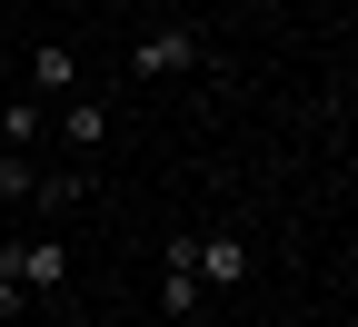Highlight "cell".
Returning <instances> with one entry per match:
<instances>
[{
	"mask_svg": "<svg viewBox=\"0 0 358 327\" xmlns=\"http://www.w3.org/2000/svg\"><path fill=\"white\" fill-rule=\"evenodd\" d=\"M60 139H70V149H100V139H110V109L100 100H60Z\"/></svg>",
	"mask_w": 358,
	"mask_h": 327,
	"instance_id": "5",
	"label": "cell"
},
{
	"mask_svg": "<svg viewBox=\"0 0 358 327\" xmlns=\"http://www.w3.org/2000/svg\"><path fill=\"white\" fill-rule=\"evenodd\" d=\"M0 199H40V169H30V149H0Z\"/></svg>",
	"mask_w": 358,
	"mask_h": 327,
	"instance_id": "7",
	"label": "cell"
},
{
	"mask_svg": "<svg viewBox=\"0 0 358 327\" xmlns=\"http://www.w3.org/2000/svg\"><path fill=\"white\" fill-rule=\"evenodd\" d=\"M199 60H209V40H199L189 20H169V30H150L140 50H129V70H140V79H179V70H199Z\"/></svg>",
	"mask_w": 358,
	"mask_h": 327,
	"instance_id": "1",
	"label": "cell"
},
{
	"mask_svg": "<svg viewBox=\"0 0 358 327\" xmlns=\"http://www.w3.org/2000/svg\"><path fill=\"white\" fill-rule=\"evenodd\" d=\"M10 268H20V288H30V298H60V288H70V258H60V248H20Z\"/></svg>",
	"mask_w": 358,
	"mask_h": 327,
	"instance_id": "4",
	"label": "cell"
},
{
	"mask_svg": "<svg viewBox=\"0 0 358 327\" xmlns=\"http://www.w3.org/2000/svg\"><path fill=\"white\" fill-rule=\"evenodd\" d=\"M30 139H40V100H10L0 109V149H30Z\"/></svg>",
	"mask_w": 358,
	"mask_h": 327,
	"instance_id": "8",
	"label": "cell"
},
{
	"mask_svg": "<svg viewBox=\"0 0 358 327\" xmlns=\"http://www.w3.org/2000/svg\"><path fill=\"white\" fill-rule=\"evenodd\" d=\"M20 307H30V288H20V268H0V327H10Z\"/></svg>",
	"mask_w": 358,
	"mask_h": 327,
	"instance_id": "10",
	"label": "cell"
},
{
	"mask_svg": "<svg viewBox=\"0 0 358 327\" xmlns=\"http://www.w3.org/2000/svg\"><path fill=\"white\" fill-rule=\"evenodd\" d=\"M10 258H20V248H10V228H0V268H10Z\"/></svg>",
	"mask_w": 358,
	"mask_h": 327,
	"instance_id": "11",
	"label": "cell"
},
{
	"mask_svg": "<svg viewBox=\"0 0 358 327\" xmlns=\"http://www.w3.org/2000/svg\"><path fill=\"white\" fill-rule=\"evenodd\" d=\"M30 89H80V60L60 50V40H40V50H30Z\"/></svg>",
	"mask_w": 358,
	"mask_h": 327,
	"instance_id": "6",
	"label": "cell"
},
{
	"mask_svg": "<svg viewBox=\"0 0 358 327\" xmlns=\"http://www.w3.org/2000/svg\"><path fill=\"white\" fill-rule=\"evenodd\" d=\"M239 277H249V238H229V228L199 238V288H239Z\"/></svg>",
	"mask_w": 358,
	"mask_h": 327,
	"instance_id": "3",
	"label": "cell"
},
{
	"mask_svg": "<svg viewBox=\"0 0 358 327\" xmlns=\"http://www.w3.org/2000/svg\"><path fill=\"white\" fill-rule=\"evenodd\" d=\"M80 189H90V178H80V169H40V208H50V218H60V208H70Z\"/></svg>",
	"mask_w": 358,
	"mask_h": 327,
	"instance_id": "9",
	"label": "cell"
},
{
	"mask_svg": "<svg viewBox=\"0 0 358 327\" xmlns=\"http://www.w3.org/2000/svg\"><path fill=\"white\" fill-rule=\"evenodd\" d=\"M199 298H209L199 288V238H169L159 248V307L169 317H199Z\"/></svg>",
	"mask_w": 358,
	"mask_h": 327,
	"instance_id": "2",
	"label": "cell"
}]
</instances>
